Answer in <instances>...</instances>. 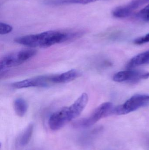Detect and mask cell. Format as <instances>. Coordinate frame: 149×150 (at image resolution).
I'll list each match as a JSON object with an SVG mask.
<instances>
[{
  "label": "cell",
  "instance_id": "cell-5",
  "mask_svg": "<svg viewBox=\"0 0 149 150\" xmlns=\"http://www.w3.org/2000/svg\"><path fill=\"white\" fill-rule=\"evenodd\" d=\"M75 119L70 106L64 107L50 116L49 126L51 130H57Z\"/></svg>",
  "mask_w": 149,
  "mask_h": 150
},
{
  "label": "cell",
  "instance_id": "cell-15",
  "mask_svg": "<svg viewBox=\"0 0 149 150\" xmlns=\"http://www.w3.org/2000/svg\"><path fill=\"white\" fill-rule=\"evenodd\" d=\"M137 17L143 21H149V4L139 11L137 14Z\"/></svg>",
  "mask_w": 149,
  "mask_h": 150
},
{
  "label": "cell",
  "instance_id": "cell-1",
  "mask_svg": "<svg viewBox=\"0 0 149 150\" xmlns=\"http://www.w3.org/2000/svg\"><path fill=\"white\" fill-rule=\"evenodd\" d=\"M81 30H50L37 34H31L15 39L17 44L30 47L46 48L57 44L74 40L83 36Z\"/></svg>",
  "mask_w": 149,
  "mask_h": 150
},
{
  "label": "cell",
  "instance_id": "cell-17",
  "mask_svg": "<svg viewBox=\"0 0 149 150\" xmlns=\"http://www.w3.org/2000/svg\"><path fill=\"white\" fill-rule=\"evenodd\" d=\"M149 42V33L143 37L137 38L134 40V43L136 45H141Z\"/></svg>",
  "mask_w": 149,
  "mask_h": 150
},
{
  "label": "cell",
  "instance_id": "cell-4",
  "mask_svg": "<svg viewBox=\"0 0 149 150\" xmlns=\"http://www.w3.org/2000/svg\"><path fill=\"white\" fill-rule=\"evenodd\" d=\"M149 104V95L136 94L129 99L123 105L114 108L112 114H127Z\"/></svg>",
  "mask_w": 149,
  "mask_h": 150
},
{
  "label": "cell",
  "instance_id": "cell-12",
  "mask_svg": "<svg viewBox=\"0 0 149 150\" xmlns=\"http://www.w3.org/2000/svg\"><path fill=\"white\" fill-rule=\"evenodd\" d=\"M133 12V11L127 4L115 9L113 11V14L115 17L123 18L129 16Z\"/></svg>",
  "mask_w": 149,
  "mask_h": 150
},
{
  "label": "cell",
  "instance_id": "cell-7",
  "mask_svg": "<svg viewBox=\"0 0 149 150\" xmlns=\"http://www.w3.org/2000/svg\"><path fill=\"white\" fill-rule=\"evenodd\" d=\"M149 78V72L139 70L120 71L114 75L113 79L115 82H135Z\"/></svg>",
  "mask_w": 149,
  "mask_h": 150
},
{
  "label": "cell",
  "instance_id": "cell-6",
  "mask_svg": "<svg viewBox=\"0 0 149 150\" xmlns=\"http://www.w3.org/2000/svg\"><path fill=\"white\" fill-rule=\"evenodd\" d=\"M51 76H40L12 83L11 86L14 89H22L31 87H46L52 83Z\"/></svg>",
  "mask_w": 149,
  "mask_h": 150
},
{
  "label": "cell",
  "instance_id": "cell-11",
  "mask_svg": "<svg viewBox=\"0 0 149 150\" xmlns=\"http://www.w3.org/2000/svg\"><path fill=\"white\" fill-rule=\"evenodd\" d=\"M34 130V125L30 123L24 129L19 139V144L22 147L26 146L30 141Z\"/></svg>",
  "mask_w": 149,
  "mask_h": 150
},
{
  "label": "cell",
  "instance_id": "cell-10",
  "mask_svg": "<svg viewBox=\"0 0 149 150\" xmlns=\"http://www.w3.org/2000/svg\"><path fill=\"white\" fill-rule=\"evenodd\" d=\"M14 108L16 114L19 117H23L27 112L28 105L24 99L18 98L14 101Z\"/></svg>",
  "mask_w": 149,
  "mask_h": 150
},
{
  "label": "cell",
  "instance_id": "cell-9",
  "mask_svg": "<svg viewBox=\"0 0 149 150\" xmlns=\"http://www.w3.org/2000/svg\"><path fill=\"white\" fill-rule=\"evenodd\" d=\"M148 64H149V51L139 54L132 58L129 62L127 67L130 68Z\"/></svg>",
  "mask_w": 149,
  "mask_h": 150
},
{
  "label": "cell",
  "instance_id": "cell-2",
  "mask_svg": "<svg viewBox=\"0 0 149 150\" xmlns=\"http://www.w3.org/2000/svg\"><path fill=\"white\" fill-rule=\"evenodd\" d=\"M37 53L34 49H25L10 53L3 56L0 60V70L17 67L34 57Z\"/></svg>",
  "mask_w": 149,
  "mask_h": 150
},
{
  "label": "cell",
  "instance_id": "cell-14",
  "mask_svg": "<svg viewBox=\"0 0 149 150\" xmlns=\"http://www.w3.org/2000/svg\"><path fill=\"white\" fill-rule=\"evenodd\" d=\"M149 2V0H132L127 4L129 7L134 11V10Z\"/></svg>",
  "mask_w": 149,
  "mask_h": 150
},
{
  "label": "cell",
  "instance_id": "cell-8",
  "mask_svg": "<svg viewBox=\"0 0 149 150\" xmlns=\"http://www.w3.org/2000/svg\"><path fill=\"white\" fill-rule=\"evenodd\" d=\"M80 76V73L75 69H71L64 73L55 75H51V82L52 84L62 83L71 82Z\"/></svg>",
  "mask_w": 149,
  "mask_h": 150
},
{
  "label": "cell",
  "instance_id": "cell-13",
  "mask_svg": "<svg viewBox=\"0 0 149 150\" xmlns=\"http://www.w3.org/2000/svg\"><path fill=\"white\" fill-rule=\"evenodd\" d=\"M100 0H47L46 3L49 4L59 5L69 4H87Z\"/></svg>",
  "mask_w": 149,
  "mask_h": 150
},
{
  "label": "cell",
  "instance_id": "cell-3",
  "mask_svg": "<svg viewBox=\"0 0 149 150\" xmlns=\"http://www.w3.org/2000/svg\"><path fill=\"white\" fill-rule=\"evenodd\" d=\"M113 105L111 102H105L95 108L89 116L74 123L76 128H87L92 126L99 120L112 114Z\"/></svg>",
  "mask_w": 149,
  "mask_h": 150
},
{
  "label": "cell",
  "instance_id": "cell-16",
  "mask_svg": "<svg viewBox=\"0 0 149 150\" xmlns=\"http://www.w3.org/2000/svg\"><path fill=\"white\" fill-rule=\"evenodd\" d=\"M13 30L11 25L4 23H0V34L5 35L11 32Z\"/></svg>",
  "mask_w": 149,
  "mask_h": 150
}]
</instances>
